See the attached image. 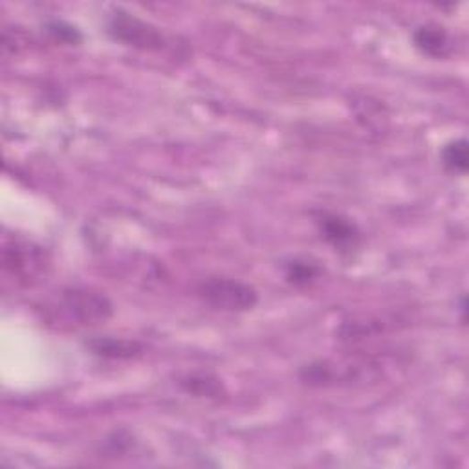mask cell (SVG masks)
<instances>
[{"mask_svg":"<svg viewBox=\"0 0 469 469\" xmlns=\"http://www.w3.org/2000/svg\"><path fill=\"white\" fill-rule=\"evenodd\" d=\"M467 141L464 138L449 141L442 149V164L444 167L453 175H465L469 166V152H467Z\"/></svg>","mask_w":469,"mask_h":469,"instance_id":"9c48e42d","label":"cell"},{"mask_svg":"<svg viewBox=\"0 0 469 469\" xmlns=\"http://www.w3.org/2000/svg\"><path fill=\"white\" fill-rule=\"evenodd\" d=\"M182 387L197 398H220L224 395V385L211 374H191L182 381Z\"/></svg>","mask_w":469,"mask_h":469,"instance_id":"ba28073f","label":"cell"},{"mask_svg":"<svg viewBox=\"0 0 469 469\" xmlns=\"http://www.w3.org/2000/svg\"><path fill=\"white\" fill-rule=\"evenodd\" d=\"M318 229L321 233V237L339 253L350 255L352 252H356L362 244V231L360 227L352 222L350 218L337 215V213H328L321 211L316 217Z\"/></svg>","mask_w":469,"mask_h":469,"instance_id":"277c9868","label":"cell"},{"mask_svg":"<svg viewBox=\"0 0 469 469\" xmlns=\"http://www.w3.org/2000/svg\"><path fill=\"white\" fill-rule=\"evenodd\" d=\"M108 33L114 41L138 50L160 52L166 48V37L158 28L124 10H115L108 19Z\"/></svg>","mask_w":469,"mask_h":469,"instance_id":"6da1fadb","label":"cell"},{"mask_svg":"<svg viewBox=\"0 0 469 469\" xmlns=\"http://www.w3.org/2000/svg\"><path fill=\"white\" fill-rule=\"evenodd\" d=\"M89 348L96 356L108 360H131L141 354L143 346L138 341L122 337H96L89 341Z\"/></svg>","mask_w":469,"mask_h":469,"instance_id":"52a82bcc","label":"cell"},{"mask_svg":"<svg viewBox=\"0 0 469 469\" xmlns=\"http://www.w3.org/2000/svg\"><path fill=\"white\" fill-rule=\"evenodd\" d=\"M286 279L294 286H308L321 276V268L310 260L295 259L286 264Z\"/></svg>","mask_w":469,"mask_h":469,"instance_id":"30bf717a","label":"cell"},{"mask_svg":"<svg viewBox=\"0 0 469 469\" xmlns=\"http://www.w3.org/2000/svg\"><path fill=\"white\" fill-rule=\"evenodd\" d=\"M48 31L54 38H57L59 43H66V45H77L81 43V33L77 31V28L63 22V21H52L48 22Z\"/></svg>","mask_w":469,"mask_h":469,"instance_id":"7c38bea8","label":"cell"},{"mask_svg":"<svg viewBox=\"0 0 469 469\" xmlns=\"http://www.w3.org/2000/svg\"><path fill=\"white\" fill-rule=\"evenodd\" d=\"M362 110H358V120L362 122L363 120V125L371 131L374 129H383L381 127V122L387 120V114L383 112V107L379 101H374L371 98H363L362 103H360Z\"/></svg>","mask_w":469,"mask_h":469,"instance_id":"8fae6325","label":"cell"},{"mask_svg":"<svg viewBox=\"0 0 469 469\" xmlns=\"http://www.w3.org/2000/svg\"><path fill=\"white\" fill-rule=\"evenodd\" d=\"M43 253L31 250L28 244H13L4 248V266L13 276L33 277L35 273L43 268Z\"/></svg>","mask_w":469,"mask_h":469,"instance_id":"8992f818","label":"cell"},{"mask_svg":"<svg viewBox=\"0 0 469 469\" xmlns=\"http://www.w3.org/2000/svg\"><path fill=\"white\" fill-rule=\"evenodd\" d=\"M199 295L206 304L224 311H248L259 303V292L253 286L226 277H211L200 283Z\"/></svg>","mask_w":469,"mask_h":469,"instance_id":"7a4b0ae2","label":"cell"},{"mask_svg":"<svg viewBox=\"0 0 469 469\" xmlns=\"http://www.w3.org/2000/svg\"><path fill=\"white\" fill-rule=\"evenodd\" d=\"M413 43L418 52L433 59H444L453 54L455 43L448 30L440 24H422L413 31Z\"/></svg>","mask_w":469,"mask_h":469,"instance_id":"5b68a950","label":"cell"},{"mask_svg":"<svg viewBox=\"0 0 469 469\" xmlns=\"http://www.w3.org/2000/svg\"><path fill=\"white\" fill-rule=\"evenodd\" d=\"M66 314L80 325H99L112 318V303L92 288H68L61 297Z\"/></svg>","mask_w":469,"mask_h":469,"instance_id":"3957f363","label":"cell"}]
</instances>
